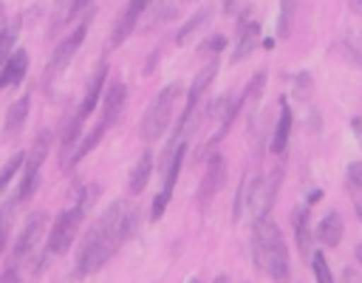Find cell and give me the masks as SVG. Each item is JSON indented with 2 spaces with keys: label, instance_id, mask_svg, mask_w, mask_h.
<instances>
[{
  "label": "cell",
  "instance_id": "83f0119b",
  "mask_svg": "<svg viewBox=\"0 0 362 283\" xmlns=\"http://www.w3.org/2000/svg\"><path fill=\"white\" fill-rule=\"evenodd\" d=\"M17 209V204L14 201H8V204H3L0 207V255H3V249H6V243H8V232H11V212Z\"/></svg>",
  "mask_w": 362,
  "mask_h": 283
},
{
  "label": "cell",
  "instance_id": "9c48e42d",
  "mask_svg": "<svg viewBox=\"0 0 362 283\" xmlns=\"http://www.w3.org/2000/svg\"><path fill=\"white\" fill-rule=\"evenodd\" d=\"M226 184V158L221 153H212L209 161H206V170H204V178L198 184V207L206 209L209 201L223 190Z\"/></svg>",
  "mask_w": 362,
  "mask_h": 283
},
{
  "label": "cell",
  "instance_id": "4fadbf2b",
  "mask_svg": "<svg viewBox=\"0 0 362 283\" xmlns=\"http://www.w3.org/2000/svg\"><path fill=\"white\" fill-rule=\"evenodd\" d=\"M124 99H127L124 82H110L107 91H105V96H102V119L99 122L107 125V127H113L116 119H119V113H122V108H124Z\"/></svg>",
  "mask_w": 362,
  "mask_h": 283
},
{
  "label": "cell",
  "instance_id": "ffe728a7",
  "mask_svg": "<svg viewBox=\"0 0 362 283\" xmlns=\"http://www.w3.org/2000/svg\"><path fill=\"white\" fill-rule=\"evenodd\" d=\"M209 14H212V8H201L198 14H192V17L178 28V34H175V45H187V42L192 40V34H198V28L209 23Z\"/></svg>",
  "mask_w": 362,
  "mask_h": 283
},
{
  "label": "cell",
  "instance_id": "2e32d148",
  "mask_svg": "<svg viewBox=\"0 0 362 283\" xmlns=\"http://www.w3.org/2000/svg\"><path fill=\"white\" fill-rule=\"evenodd\" d=\"M28 71V51L25 48H14V54L6 59V65L0 68V91L3 88H14L23 82Z\"/></svg>",
  "mask_w": 362,
  "mask_h": 283
},
{
  "label": "cell",
  "instance_id": "d4e9b609",
  "mask_svg": "<svg viewBox=\"0 0 362 283\" xmlns=\"http://www.w3.org/2000/svg\"><path fill=\"white\" fill-rule=\"evenodd\" d=\"M23 164H25V153H14V156L0 167V195H3V190L11 184V178L23 170Z\"/></svg>",
  "mask_w": 362,
  "mask_h": 283
},
{
  "label": "cell",
  "instance_id": "9a60e30c",
  "mask_svg": "<svg viewBox=\"0 0 362 283\" xmlns=\"http://www.w3.org/2000/svg\"><path fill=\"white\" fill-rule=\"evenodd\" d=\"M257 45H260V23H255V20H243V23L238 25V42H235L232 59H235V62H243Z\"/></svg>",
  "mask_w": 362,
  "mask_h": 283
},
{
  "label": "cell",
  "instance_id": "f546056e",
  "mask_svg": "<svg viewBox=\"0 0 362 283\" xmlns=\"http://www.w3.org/2000/svg\"><path fill=\"white\" fill-rule=\"evenodd\" d=\"M345 173H348V184L356 187V190H362V161H351Z\"/></svg>",
  "mask_w": 362,
  "mask_h": 283
},
{
  "label": "cell",
  "instance_id": "1f68e13d",
  "mask_svg": "<svg viewBox=\"0 0 362 283\" xmlns=\"http://www.w3.org/2000/svg\"><path fill=\"white\" fill-rule=\"evenodd\" d=\"M342 283H362V277H359L356 272H351V269H345V275H342Z\"/></svg>",
  "mask_w": 362,
  "mask_h": 283
},
{
  "label": "cell",
  "instance_id": "7402d4cb",
  "mask_svg": "<svg viewBox=\"0 0 362 283\" xmlns=\"http://www.w3.org/2000/svg\"><path fill=\"white\" fill-rule=\"evenodd\" d=\"M294 11H297V0H280V14H277V37L280 40H286L291 34Z\"/></svg>",
  "mask_w": 362,
  "mask_h": 283
},
{
  "label": "cell",
  "instance_id": "cb8c5ba5",
  "mask_svg": "<svg viewBox=\"0 0 362 283\" xmlns=\"http://www.w3.org/2000/svg\"><path fill=\"white\" fill-rule=\"evenodd\" d=\"M76 0H54V17H51V31H59L68 20H74Z\"/></svg>",
  "mask_w": 362,
  "mask_h": 283
},
{
  "label": "cell",
  "instance_id": "4316f807",
  "mask_svg": "<svg viewBox=\"0 0 362 283\" xmlns=\"http://www.w3.org/2000/svg\"><path fill=\"white\" fill-rule=\"evenodd\" d=\"M311 269H314V280H317V283H334L331 266H328V260H325L322 252H314V255H311Z\"/></svg>",
  "mask_w": 362,
  "mask_h": 283
},
{
  "label": "cell",
  "instance_id": "484cf974",
  "mask_svg": "<svg viewBox=\"0 0 362 283\" xmlns=\"http://www.w3.org/2000/svg\"><path fill=\"white\" fill-rule=\"evenodd\" d=\"M263 88H266V71L252 74V79H249V85H246V91H243V102H246V108H252V105L260 102Z\"/></svg>",
  "mask_w": 362,
  "mask_h": 283
},
{
  "label": "cell",
  "instance_id": "d590c367",
  "mask_svg": "<svg viewBox=\"0 0 362 283\" xmlns=\"http://www.w3.org/2000/svg\"><path fill=\"white\" fill-rule=\"evenodd\" d=\"M212 283H229V277H226V275H218V277H215Z\"/></svg>",
  "mask_w": 362,
  "mask_h": 283
},
{
  "label": "cell",
  "instance_id": "e575fe53",
  "mask_svg": "<svg viewBox=\"0 0 362 283\" xmlns=\"http://www.w3.org/2000/svg\"><path fill=\"white\" fill-rule=\"evenodd\" d=\"M354 255H356V263H362V243H356V249H354Z\"/></svg>",
  "mask_w": 362,
  "mask_h": 283
},
{
  "label": "cell",
  "instance_id": "3957f363",
  "mask_svg": "<svg viewBox=\"0 0 362 283\" xmlns=\"http://www.w3.org/2000/svg\"><path fill=\"white\" fill-rule=\"evenodd\" d=\"M90 204H93V190H88V192L79 195L68 209L59 212V218L54 221L51 235H48V241H45V252H48V255H65V252L71 249V243L76 241L79 224L85 221V212H88Z\"/></svg>",
  "mask_w": 362,
  "mask_h": 283
},
{
  "label": "cell",
  "instance_id": "7c38bea8",
  "mask_svg": "<svg viewBox=\"0 0 362 283\" xmlns=\"http://www.w3.org/2000/svg\"><path fill=\"white\" fill-rule=\"evenodd\" d=\"M105 79H107V62H102L96 71H93V76H90V82H88V91H85V96H82V102H79V108H76V113L71 116L76 125H82L90 113H93V108L99 105V99H102V85H105Z\"/></svg>",
  "mask_w": 362,
  "mask_h": 283
},
{
  "label": "cell",
  "instance_id": "836d02e7",
  "mask_svg": "<svg viewBox=\"0 0 362 283\" xmlns=\"http://www.w3.org/2000/svg\"><path fill=\"white\" fill-rule=\"evenodd\" d=\"M351 6H354V11L362 17V0H351Z\"/></svg>",
  "mask_w": 362,
  "mask_h": 283
},
{
  "label": "cell",
  "instance_id": "277c9868",
  "mask_svg": "<svg viewBox=\"0 0 362 283\" xmlns=\"http://www.w3.org/2000/svg\"><path fill=\"white\" fill-rule=\"evenodd\" d=\"M181 93H184L181 85H167V88H161V91L156 93V99L147 105V110H144V116H141V122H139V136H141L144 142H156V139L167 130L170 116H173L175 102H178Z\"/></svg>",
  "mask_w": 362,
  "mask_h": 283
},
{
  "label": "cell",
  "instance_id": "74e56055",
  "mask_svg": "<svg viewBox=\"0 0 362 283\" xmlns=\"http://www.w3.org/2000/svg\"><path fill=\"white\" fill-rule=\"evenodd\" d=\"M189 283H198V280H195V277H192V280H189Z\"/></svg>",
  "mask_w": 362,
  "mask_h": 283
},
{
  "label": "cell",
  "instance_id": "8d00e7d4",
  "mask_svg": "<svg viewBox=\"0 0 362 283\" xmlns=\"http://www.w3.org/2000/svg\"><path fill=\"white\" fill-rule=\"evenodd\" d=\"M356 215H359V221H362V204H356Z\"/></svg>",
  "mask_w": 362,
  "mask_h": 283
},
{
  "label": "cell",
  "instance_id": "6da1fadb",
  "mask_svg": "<svg viewBox=\"0 0 362 283\" xmlns=\"http://www.w3.org/2000/svg\"><path fill=\"white\" fill-rule=\"evenodd\" d=\"M136 215H139L136 207L122 198L107 204L102 218H96L93 226L85 232V238L79 241L74 277H88L96 269H102L119 252V246L130 238V232L136 226Z\"/></svg>",
  "mask_w": 362,
  "mask_h": 283
},
{
  "label": "cell",
  "instance_id": "603a6c76",
  "mask_svg": "<svg viewBox=\"0 0 362 283\" xmlns=\"http://www.w3.org/2000/svg\"><path fill=\"white\" fill-rule=\"evenodd\" d=\"M17 34H20V20H14V23L6 25V28H0V68H3L6 59L14 54V40H17Z\"/></svg>",
  "mask_w": 362,
  "mask_h": 283
},
{
  "label": "cell",
  "instance_id": "ba28073f",
  "mask_svg": "<svg viewBox=\"0 0 362 283\" xmlns=\"http://www.w3.org/2000/svg\"><path fill=\"white\" fill-rule=\"evenodd\" d=\"M218 76V57H212L198 74H195V79H192V85H189V91H187V105H184V113H181V119H178V130H184L187 127V122L195 116V110L201 108V96L206 93V88H209V82Z\"/></svg>",
  "mask_w": 362,
  "mask_h": 283
},
{
  "label": "cell",
  "instance_id": "52a82bcc",
  "mask_svg": "<svg viewBox=\"0 0 362 283\" xmlns=\"http://www.w3.org/2000/svg\"><path fill=\"white\" fill-rule=\"evenodd\" d=\"M85 34H88V20H82L68 37H62V40L57 42V48H54V54H51V59L45 62V71H42V82H45V85H51V82L71 65L74 54H76L79 45L85 42Z\"/></svg>",
  "mask_w": 362,
  "mask_h": 283
},
{
  "label": "cell",
  "instance_id": "5b68a950",
  "mask_svg": "<svg viewBox=\"0 0 362 283\" xmlns=\"http://www.w3.org/2000/svg\"><path fill=\"white\" fill-rule=\"evenodd\" d=\"M48 147H51V130H42L31 147V153H25V164L20 170V187H17V195H14V204H25L37 187H40V170H42V161L48 156Z\"/></svg>",
  "mask_w": 362,
  "mask_h": 283
},
{
  "label": "cell",
  "instance_id": "5bb4252c",
  "mask_svg": "<svg viewBox=\"0 0 362 283\" xmlns=\"http://www.w3.org/2000/svg\"><path fill=\"white\" fill-rule=\"evenodd\" d=\"M277 105H280V110H277V122H274V133H272V144H269V147H272L274 156H283V150H286V144H288V136H291V122H294V116H291V108H288L286 96H280Z\"/></svg>",
  "mask_w": 362,
  "mask_h": 283
},
{
  "label": "cell",
  "instance_id": "e0dca14e",
  "mask_svg": "<svg viewBox=\"0 0 362 283\" xmlns=\"http://www.w3.org/2000/svg\"><path fill=\"white\" fill-rule=\"evenodd\" d=\"M150 173H153V150H144L136 158V164H133V170L127 175V192L130 195H139L147 187V181H150Z\"/></svg>",
  "mask_w": 362,
  "mask_h": 283
},
{
  "label": "cell",
  "instance_id": "8fae6325",
  "mask_svg": "<svg viewBox=\"0 0 362 283\" xmlns=\"http://www.w3.org/2000/svg\"><path fill=\"white\" fill-rule=\"evenodd\" d=\"M150 3H153V0H127V6L122 8V14L116 17V25H113V31H110V48L122 45V42L133 34L136 23L141 20V14H147Z\"/></svg>",
  "mask_w": 362,
  "mask_h": 283
},
{
  "label": "cell",
  "instance_id": "d6a6232c",
  "mask_svg": "<svg viewBox=\"0 0 362 283\" xmlns=\"http://www.w3.org/2000/svg\"><path fill=\"white\" fill-rule=\"evenodd\" d=\"M88 6H90V0H76V8H74V17H76L79 11H85Z\"/></svg>",
  "mask_w": 362,
  "mask_h": 283
},
{
  "label": "cell",
  "instance_id": "8992f818",
  "mask_svg": "<svg viewBox=\"0 0 362 283\" xmlns=\"http://www.w3.org/2000/svg\"><path fill=\"white\" fill-rule=\"evenodd\" d=\"M184 156H187V144L178 142L173 147H167V156H164V184L153 201V209H150V221H158L173 198V190H175V181H178V173H181V164H184Z\"/></svg>",
  "mask_w": 362,
  "mask_h": 283
},
{
  "label": "cell",
  "instance_id": "d6986e66",
  "mask_svg": "<svg viewBox=\"0 0 362 283\" xmlns=\"http://www.w3.org/2000/svg\"><path fill=\"white\" fill-rule=\"evenodd\" d=\"M342 232H345V224H342L339 212L331 209V212L320 221V226H317V241H320L322 246H337V243L342 241Z\"/></svg>",
  "mask_w": 362,
  "mask_h": 283
},
{
  "label": "cell",
  "instance_id": "4dcf8cb0",
  "mask_svg": "<svg viewBox=\"0 0 362 283\" xmlns=\"http://www.w3.org/2000/svg\"><path fill=\"white\" fill-rule=\"evenodd\" d=\"M0 283H23V280H20V269H17V266L6 269V272L0 275Z\"/></svg>",
  "mask_w": 362,
  "mask_h": 283
},
{
  "label": "cell",
  "instance_id": "44dd1931",
  "mask_svg": "<svg viewBox=\"0 0 362 283\" xmlns=\"http://www.w3.org/2000/svg\"><path fill=\"white\" fill-rule=\"evenodd\" d=\"M294 232H297V246L303 255H308L311 249V229H308V209H297L294 212Z\"/></svg>",
  "mask_w": 362,
  "mask_h": 283
},
{
  "label": "cell",
  "instance_id": "ac0fdd59",
  "mask_svg": "<svg viewBox=\"0 0 362 283\" xmlns=\"http://www.w3.org/2000/svg\"><path fill=\"white\" fill-rule=\"evenodd\" d=\"M28 108H31V93H23L17 102H11V108L6 110V122H3V133L6 136H17L28 119Z\"/></svg>",
  "mask_w": 362,
  "mask_h": 283
},
{
  "label": "cell",
  "instance_id": "7a4b0ae2",
  "mask_svg": "<svg viewBox=\"0 0 362 283\" xmlns=\"http://www.w3.org/2000/svg\"><path fill=\"white\" fill-rule=\"evenodd\" d=\"M252 260H255V269L263 272L266 277H272L274 283H286L288 280V246L283 241V232L277 229V224L269 215L255 221V229H252Z\"/></svg>",
  "mask_w": 362,
  "mask_h": 283
},
{
  "label": "cell",
  "instance_id": "f1b7e54d",
  "mask_svg": "<svg viewBox=\"0 0 362 283\" xmlns=\"http://www.w3.org/2000/svg\"><path fill=\"white\" fill-rule=\"evenodd\" d=\"M226 48V37H221V34H215V37H209L204 45H201V54H218V51H223Z\"/></svg>",
  "mask_w": 362,
  "mask_h": 283
},
{
  "label": "cell",
  "instance_id": "30bf717a",
  "mask_svg": "<svg viewBox=\"0 0 362 283\" xmlns=\"http://www.w3.org/2000/svg\"><path fill=\"white\" fill-rule=\"evenodd\" d=\"M45 226H48V215H45V212H34V215L25 221V226L20 229V235H17L14 246H11V258H14V260H23L25 255H31L34 246L42 241Z\"/></svg>",
  "mask_w": 362,
  "mask_h": 283
}]
</instances>
